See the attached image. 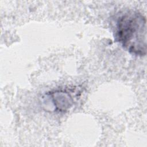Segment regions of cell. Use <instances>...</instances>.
Returning a JSON list of instances; mask_svg holds the SVG:
<instances>
[{
	"mask_svg": "<svg viewBox=\"0 0 147 147\" xmlns=\"http://www.w3.org/2000/svg\"><path fill=\"white\" fill-rule=\"evenodd\" d=\"M146 21L140 13L130 11L120 16L116 24V38L130 53L144 56L146 52Z\"/></svg>",
	"mask_w": 147,
	"mask_h": 147,
	"instance_id": "cell-1",
	"label": "cell"
},
{
	"mask_svg": "<svg viewBox=\"0 0 147 147\" xmlns=\"http://www.w3.org/2000/svg\"><path fill=\"white\" fill-rule=\"evenodd\" d=\"M51 97L55 106L59 111H64L72 106L73 99L67 91L52 92Z\"/></svg>",
	"mask_w": 147,
	"mask_h": 147,
	"instance_id": "cell-2",
	"label": "cell"
}]
</instances>
